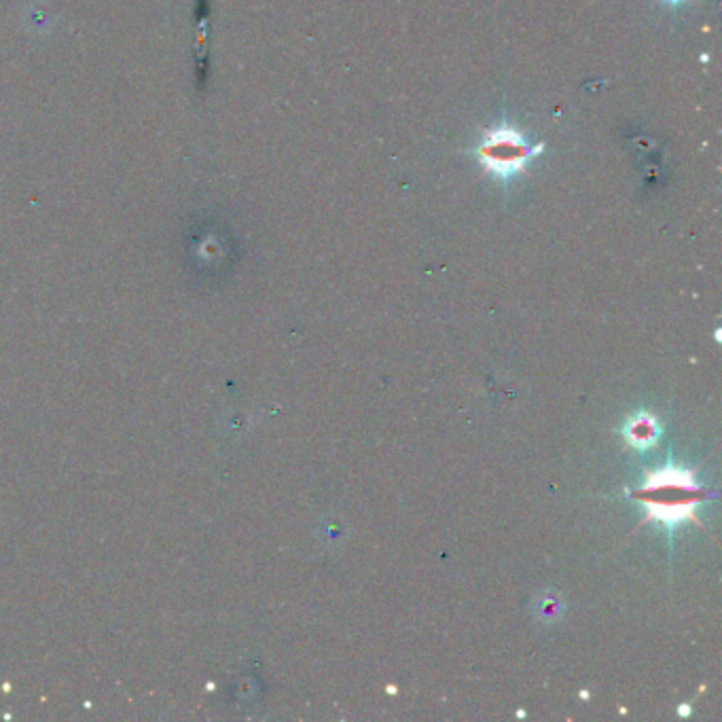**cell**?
I'll return each instance as SVG.
<instances>
[{
  "mask_svg": "<svg viewBox=\"0 0 722 722\" xmlns=\"http://www.w3.org/2000/svg\"><path fill=\"white\" fill-rule=\"evenodd\" d=\"M532 148H528L526 140L515 130L500 128L488 134L485 142L479 148V157L489 172L509 176L523 170V165L530 162Z\"/></svg>",
  "mask_w": 722,
  "mask_h": 722,
  "instance_id": "6da1fadb",
  "label": "cell"
},
{
  "mask_svg": "<svg viewBox=\"0 0 722 722\" xmlns=\"http://www.w3.org/2000/svg\"><path fill=\"white\" fill-rule=\"evenodd\" d=\"M668 3H682V0H668Z\"/></svg>",
  "mask_w": 722,
  "mask_h": 722,
  "instance_id": "7a4b0ae2",
  "label": "cell"
}]
</instances>
